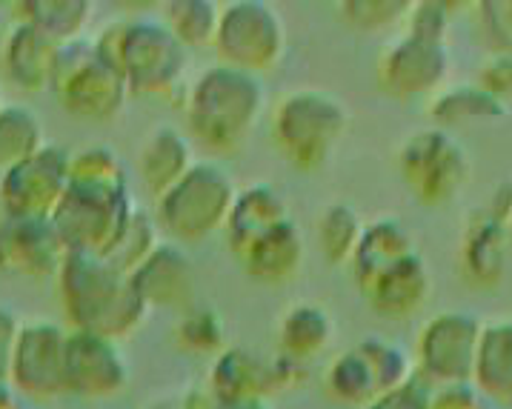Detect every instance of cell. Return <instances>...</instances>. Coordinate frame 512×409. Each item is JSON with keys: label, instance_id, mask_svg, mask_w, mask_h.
Instances as JSON below:
<instances>
[{"label": "cell", "instance_id": "cell-1", "mask_svg": "<svg viewBox=\"0 0 512 409\" xmlns=\"http://www.w3.org/2000/svg\"><path fill=\"white\" fill-rule=\"evenodd\" d=\"M118 155L106 146H92L72 158L69 186L52 212V224L66 252H92L106 258L121 244L135 212Z\"/></svg>", "mask_w": 512, "mask_h": 409}, {"label": "cell", "instance_id": "cell-2", "mask_svg": "<svg viewBox=\"0 0 512 409\" xmlns=\"http://www.w3.org/2000/svg\"><path fill=\"white\" fill-rule=\"evenodd\" d=\"M58 287L75 329L98 332L112 341L132 335L149 312L129 275L92 252H66L58 269Z\"/></svg>", "mask_w": 512, "mask_h": 409}, {"label": "cell", "instance_id": "cell-3", "mask_svg": "<svg viewBox=\"0 0 512 409\" xmlns=\"http://www.w3.org/2000/svg\"><path fill=\"white\" fill-rule=\"evenodd\" d=\"M95 43L135 92H166L184 69L181 41L158 21H115Z\"/></svg>", "mask_w": 512, "mask_h": 409}, {"label": "cell", "instance_id": "cell-4", "mask_svg": "<svg viewBox=\"0 0 512 409\" xmlns=\"http://www.w3.org/2000/svg\"><path fill=\"white\" fill-rule=\"evenodd\" d=\"M49 89L61 98L72 115H81L89 121H106L118 112L129 86L112 61L103 55L98 43L78 38L58 49Z\"/></svg>", "mask_w": 512, "mask_h": 409}, {"label": "cell", "instance_id": "cell-5", "mask_svg": "<svg viewBox=\"0 0 512 409\" xmlns=\"http://www.w3.org/2000/svg\"><path fill=\"white\" fill-rule=\"evenodd\" d=\"M261 103L264 95L258 83L249 78V72L235 66L209 69L195 83V95L189 101V123L212 149L235 141L241 144Z\"/></svg>", "mask_w": 512, "mask_h": 409}, {"label": "cell", "instance_id": "cell-6", "mask_svg": "<svg viewBox=\"0 0 512 409\" xmlns=\"http://www.w3.org/2000/svg\"><path fill=\"white\" fill-rule=\"evenodd\" d=\"M410 381V361L384 338H364L327 369V389L344 404L369 407L375 398Z\"/></svg>", "mask_w": 512, "mask_h": 409}, {"label": "cell", "instance_id": "cell-7", "mask_svg": "<svg viewBox=\"0 0 512 409\" xmlns=\"http://www.w3.org/2000/svg\"><path fill=\"white\" fill-rule=\"evenodd\" d=\"M347 126V112L332 95L321 92H295L278 103L275 135L281 149H287L298 166H315L327 161Z\"/></svg>", "mask_w": 512, "mask_h": 409}, {"label": "cell", "instance_id": "cell-8", "mask_svg": "<svg viewBox=\"0 0 512 409\" xmlns=\"http://www.w3.org/2000/svg\"><path fill=\"white\" fill-rule=\"evenodd\" d=\"M72 158L43 144L35 155L9 166L0 178V206L9 218H52L69 186Z\"/></svg>", "mask_w": 512, "mask_h": 409}, {"label": "cell", "instance_id": "cell-9", "mask_svg": "<svg viewBox=\"0 0 512 409\" xmlns=\"http://www.w3.org/2000/svg\"><path fill=\"white\" fill-rule=\"evenodd\" d=\"M226 181L229 178L215 166H192L178 184L161 195L158 215L166 229L184 238L206 235L215 221H221V215L232 212V189Z\"/></svg>", "mask_w": 512, "mask_h": 409}, {"label": "cell", "instance_id": "cell-10", "mask_svg": "<svg viewBox=\"0 0 512 409\" xmlns=\"http://www.w3.org/2000/svg\"><path fill=\"white\" fill-rule=\"evenodd\" d=\"M301 378V361L289 355H258L246 347L224 349L209 369V387L218 401L264 398Z\"/></svg>", "mask_w": 512, "mask_h": 409}, {"label": "cell", "instance_id": "cell-11", "mask_svg": "<svg viewBox=\"0 0 512 409\" xmlns=\"http://www.w3.org/2000/svg\"><path fill=\"white\" fill-rule=\"evenodd\" d=\"M66 332L52 321L23 324L9 384L32 398H55L66 392Z\"/></svg>", "mask_w": 512, "mask_h": 409}, {"label": "cell", "instance_id": "cell-12", "mask_svg": "<svg viewBox=\"0 0 512 409\" xmlns=\"http://www.w3.org/2000/svg\"><path fill=\"white\" fill-rule=\"evenodd\" d=\"M481 327L472 315L450 312L438 315L424 327L418 338V364L430 381L444 384H467L475 372Z\"/></svg>", "mask_w": 512, "mask_h": 409}, {"label": "cell", "instance_id": "cell-13", "mask_svg": "<svg viewBox=\"0 0 512 409\" xmlns=\"http://www.w3.org/2000/svg\"><path fill=\"white\" fill-rule=\"evenodd\" d=\"M215 41L235 69H269L281 55L284 32L267 3H232L218 21Z\"/></svg>", "mask_w": 512, "mask_h": 409}, {"label": "cell", "instance_id": "cell-14", "mask_svg": "<svg viewBox=\"0 0 512 409\" xmlns=\"http://www.w3.org/2000/svg\"><path fill=\"white\" fill-rule=\"evenodd\" d=\"M129 384V364L118 341L75 329L66 338V392L83 398H109Z\"/></svg>", "mask_w": 512, "mask_h": 409}, {"label": "cell", "instance_id": "cell-15", "mask_svg": "<svg viewBox=\"0 0 512 409\" xmlns=\"http://www.w3.org/2000/svg\"><path fill=\"white\" fill-rule=\"evenodd\" d=\"M66 258L58 229L52 218H9L6 226V269L21 275H52Z\"/></svg>", "mask_w": 512, "mask_h": 409}, {"label": "cell", "instance_id": "cell-16", "mask_svg": "<svg viewBox=\"0 0 512 409\" xmlns=\"http://www.w3.org/2000/svg\"><path fill=\"white\" fill-rule=\"evenodd\" d=\"M129 281L146 307H192V264L178 246H155V252L129 275Z\"/></svg>", "mask_w": 512, "mask_h": 409}, {"label": "cell", "instance_id": "cell-17", "mask_svg": "<svg viewBox=\"0 0 512 409\" xmlns=\"http://www.w3.org/2000/svg\"><path fill=\"white\" fill-rule=\"evenodd\" d=\"M369 304L378 309L387 318H410L415 309L424 307L427 301V269L424 261H418L415 255H404L387 269H381L372 281L364 284Z\"/></svg>", "mask_w": 512, "mask_h": 409}, {"label": "cell", "instance_id": "cell-18", "mask_svg": "<svg viewBox=\"0 0 512 409\" xmlns=\"http://www.w3.org/2000/svg\"><path fill=\"white\" fill-rule=\"evenodd\" d=\"M58 49H61V43L43 35L38 26L18 21L3 43V66H6L9 78L23 89H43V86H49Z\"/></svg>", "mask_w": 512, "mask_h": 409}, {"label": "cell", "instance_id": "cell-19", "mask_svg": "<svg viewBox=\"0 0 512 409\" xmlns=\"http://www.w3.org/2000/svg\"><path fill=\"white\" fill-rule=\"evenodd\" d=\"M472 378L495 401L512 407V321L481 329Z\"/></svg>", "mask_w": 512, "mask_h": 409}, {"label": "cell", "instance_id": "cell-20", "mask_svg": "<svg viewBox=\"0 0 512 409\" xmlns=\"http://www.w3.org/2000/svg\"><path fill=\"white\" fill-rule=\"evenodd\" d=\"M332 335H335V321L327 309L318 304H295L281 315V324H278V341H281L284 355L301 364L327 347Z\"/></svg>", "mask_w": 512, "mask_h": 409}, {"label": "cell", "instance_id": "cell-21", "mask_svg": "<svg viewBox=\"0 0 512 409\" xmlns=\"http://www.w3.org/2000/svg\"><path fill=\"white\" fill-rule=\"evenodd\" d=\"M189 169V152L181 132L172 126H155L141 149V172L146 184L155 189V195H164Z\"/></svg>", "mask_w": 512, "mask_h": 409}, {"label": "cell", "instance_id": "cell-22", "mask_svg": "<svg viewBox=\"0 0 512 409\" xmlns=\"http://www.w3.org/2000/svg\"><path fill=\"white\" fill-rule=\"evenodd\" d=\"M15 12H21V21L38 26L43 35H49L55 43L78 41V32L86 26V18L92 6L86 0H72V3H52V0H26L15 3Z\"/></svg>", "mask_w": 512, "mask_h": 409}, {"label": "cell", "instance_id": "cell-23", "mask_svg": "<svg viewBox=\"0 0 512 409\" xmlns=\"http://www.w3.org/2000/svg\"><path fill=\"white\" fill-rule=\"evenodd\" d=\"M43 146L41 121L26 106H3L0 109V169L21 164Z\"/></svg>", "mask_w": 512, "mask_h": 409}, {"label": "cell", "instance_id": "cell-24", "mask_svg": "<svg viewBox=\"0 0 512 409\" xmlns=\"http://www.w3.org/2000/svg\"><path fill=\"white\" fill-rule=\"evenodd\" d=\"M358 235H361V224L358 215L347 209V206H332L321 218V246L324 255L332 258L335 264L355 258L358 249Z\"/></svg>", "mask_w": 512, "mask_h": 409}, {"label": "cell", "instance_id": "cell-25", "mask_svg": "<svg viewBox=\"0 0 512 409\" xmlns=\"http://www.w3.org/2000/svg\"><path fill=\"white\" fill-rule=\"evenodd\" d=\"M175 338L192 352H215L224 347V321L215 309L189 307L175 327Z\"/></svg>", "mask_w": 512, "mask_h": 409}, {"label": "cell", "instance_id": "cell-26", "mask_svg": "<svg viewBox=\"0 0 512 409\" xmlns=\"http://www.w3.org/2000/svg\"><path fill=\"white\" fill-rule=\"evenodd\" d=\"M367 409H432V392L427 389V384L407 381L387 395L375 398Z\"/></svg>", "mask_w": 512, "mask_h": 409}, {"label": "cell", "instance_id": "cell-27", "mask_svg": "<svg viewBox=\"0 0 512 409\" xmlns=\"http://www.w3.org/2000/svg\"><path fill=\"white\" fill-rule=\"evenodd\" d=\"M23 324L12 309L0 307V384H9V372H12V358L15 347L21 338Z\"/></svg>", "mask_w": 512, "mask_h": 409}, {"label": "cell", "instance_id": "cell-28", "mask_svg": "<svg viewBox=\"0 0 512 409\" xmlns=\"http://www.w3.org/2000/svg\"><path fill=\"white\" fill-rule=\"evenodd\" d=\"M432 409H478V404L467 384H444L438 395H432Z\"/></svg>", "mask_w": 512, "mask_h": 409}, {"label": "cell", "instance_id": "cell-29", "mask_svg": "<svg viewBox=\"0 0 512 409\" xmlns=\"http://www.w3.org/2000/svg\"><path fill=\"white\" fill-rule=\"evenodd\" d=\"M218 401V398H215ZM215 409H269L264 398H238V401H218Z\"/></svg>", "mask_w": 512, "mask_h": 409}, {"label": "cell", "instance_id": "cell-30", "mask_svg": "<svg viewBox=\"0 0 512 409\" xmlns=\"http://www.w3.org/2000/svg\"><path fill=\"white\" fill-rule=\"evenodd\" d=\"M215 395H206V392H198V395H186L184 404L175 409H215Z\"/></svg>", "mask_w": 512, "mask_h": 409}, {"label": "cell", "instance_id": "cell-31", "mask_svg": "<svg viewBox=\"0 0 512 409\" xmlns=\"http://www.w3.org/2000/svg\"><path fill=\"white\" fill-rule=\"evenodd\" d=\"M6 226H9V215L0 206V269H6Z\"/></svg>", "mask_w": 512, "mask_h": 409}, {"label": "cell", "instance_id": "cell-32", "mask_svg": "<svg viewBox=\"0 0 512 409\" xmlns=\"http://www.w3.org/2000/svg\"><path fill=\"white\" fill-rule=\"evenodd\" d=\"M0 409H21L18 401H15V395H12V389H9V384H0Z\"/></svg>", "mask_w": 512, "mask_h": 409}, {"label": "cell", "instance_id": "cell-33", "mask_svg": "<svg viewBox=\"0 0 512 409\" xmlns=\"http://www.w3.org/2000/svg\"><path fill=\"white\" fill-rule=\"evenodd\" d=\"M3 106H6V103H3V98H0V109H3Z\"/></svg>", "mask_w": 512, "mask_h": 409}]
</instances>
